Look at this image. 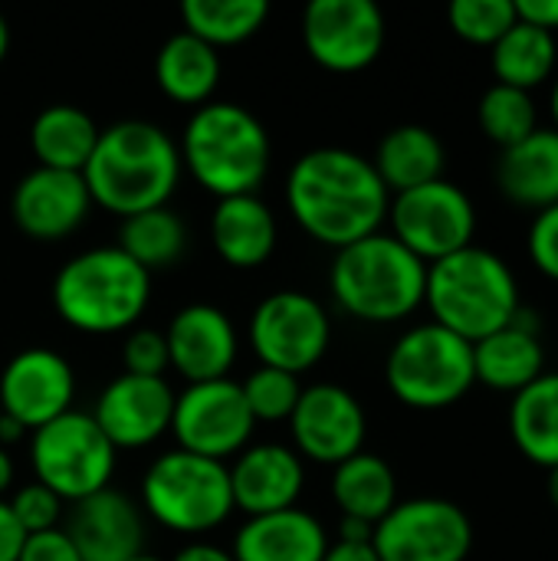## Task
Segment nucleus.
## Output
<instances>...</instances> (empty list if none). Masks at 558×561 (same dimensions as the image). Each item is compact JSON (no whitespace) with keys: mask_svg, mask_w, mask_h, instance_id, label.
<instances>
[{"mask_svg":"<svg viewBox=\"0 0 558 561\" xmlns=\"http://www.w3.org/2000/svg\"><path fill=\"white\" fill-rule=\"evenodd\" d=\"M286 204L312 240L342 250L378 233L391 194L358 151L312 148L286 178Z\"/></svg>","mask_w":558,"mask_h":561,"instance_id":"obj_1","label":"nucleus"},{"mask_svg":"<svg viewBox=\"0 0 558 561\" xmlns=\"http://www.w3.org/2000/svg\"><path fill=\"white\" fill-rule=\"evenodd\" d=\"M181 178V151L164 128L125 118L99 131L92 158L82 168L92 204L125 217L168 207Z\"/></svg>","mask_w":558,"mask_h":561,"instance_id":"obj_2","label":"nucleus"},{"mask_svg":"<svg viewBox=\"0 0 558 561\" xmlns=\"http://www.w3.org/2000/svg\"><path fill=\"white\" fill-rule=\"evenodd\" d=\"M178 151L191 178L217 194V201L257 194L270 171V131L237 102L197 105L184 125Z\"/></svg>","mask_w":558,"mask_h":561,"instance_id":"obj_3","label":"nucleus"},{"mask_svg":"<svg viewBox=\"0 0 558 561\" xmlns=\"http://www.w3.org/2000/svg\"><path fill=\"white\" fill-rule=\"evenodd\" d=\"M151 296V273L118 247H92L66 260L53 279L56 316L89 335L128 332Z\"/></svg>","mask_w":558,"mask_h":561,"instance_id":"obj_4","label":"nucleus"},{"mask_svg":"<svg viewBox=\"0 0 558 561\" xmlns=\"http://www.w3.org/2000/svg\"><path fill=\"white\" fill-rule=\"evenodd\" d=\"M424 302L437 325L470 345L510 325L523 309L513 270L483 247H467L431 263Z\"/></svg>","mask_w":558,"mask_h":561,"instance_id":"obj_5","label":"nucleus"},{"mask_svg":"<svg viewBox=\"0 0 558 561\" xmlns=\"http://www.w3.org/2000/svg\"><path fill=\"white\" fill-rule=\"evenodd\" d=\"M329 286L335 302L358 322H401L424 302L428 263L391 233H372L335 250Z\"/></svg>","mask_w":558,"mask_h":561,"instance_id":"obj_6","label":"nucleus"},{"mask_svg":"<svg viewBox=\"0 0 558 561\" xmlns=\"http://www.w3.org/2000/svg\"><path fill=\"white\" fill-rule=\"evenodd\" d=\"M141 503L164 529L178 536H204L234 513L230 473L220 460L168 450L145 470Z\"/></svg>","mask_w":558,"mask_h":561,"instance_id":"obj_7","label":"nucleus"},{"mask_svg":"<svg viewBox=\"0 0 558 561\" xmlns=\"http://www.w3.org/2000/svg\"><path fill=\"white\" fill-rule=\"evenodd\" d=\"M391 394L418 411H441L457 404L477 385L474 345L437 322L405 332L385 362Z\"/></svg>","mask_w":558,"mask_h":561,"instance_id":"obj_8","label":"nucleus"},{"mask_svg":"<svg viewBox=\"0 0 558 561\" xmlns=\"http://www.w3.org/2000/svg\"><path fill=\"white\" fill-rule=\"evenodd\" d=\"M115 447L99 431L92 414L66 411L56 421L33 431L30 463L36 483L53 490L59 500H86L109 486L115 473Z\"/></svg>","mask_w":558,"mask_h":561,"instance_id":"obj_9","label":"nucleus"},{"mask_svg":"<svg viewBox=\"0 0 558 561\" xmlns=\"http://www.w3.org/2000/svg\"><path fill=\"white\" fill-rule=\"evenodd\" d=\"M388 217H391V237L405 243L428 266L474 247V233H477L474 201L444 178L395 194V201L388 204Z\"/></svg>","mask_w":558,"mask_h":561,"instance_id":"obj_10","label":"nucleus"},{"mask_svg":"<svg viewBox=\"0 0 558 561\" xmlns=\"http://www.w3.org/2000/svg\"><path fill=\"white\" fill-rule=\"evenodd\" d=\"M329 342V312L303 289H276L250 316V345L266 368L299 378L322 362Z\"/></svg>","mask_w":558,"mask_h":561,"instance_id":"obj_11","label":"nucleus"},{"mask_svg":"<svg viewBox=\"0 0 558 561\" xmlns=\"http://www.w3.org/2000/svg\"><path fill=\"white\" fill-rule=\"evenodd\" d=\"M372 549L378 561H467L474 526L457 503L418 496L395 503L375 526Z\"/></svg>","mask_w":558,"mask_h":561,"instance_id":"obj_12","label":"nucleus"},{"mask_svg":"<svg viewBox=\"0 0 558 561\" xmlns=\"http://www.w3.org/2000/svg\"><path fill=\"white\" fill-rule=\"evenodd\" d=\"M257 421L247 408L243 388L230 378L187 385V391L174 394L171 434L178 450L220 460L247 447Z\"/></svg>","mask_w":558,"mask_h":561,"instance_id":"obj_13","label":"nucleus"},{"mask_svg":"<svg viewBox=\"0 0 558 561\" xmlns=\"http://www.w3.org/2000/svg\"><path fill=\"white\" fill-rule=\"evenodd\" d=\"M306 53L332 72H358L382 56L385 13L375 0H312L303 10Z\"/></svg>","mask_w":558,"mask_h":561,"instance_id":"obj_14","label":"nucleus"},{"mask_svg":"<svg viewBox=\"0 0 558 561\" xmlns=\"http://www.w3.org/2000/svg\"><path fill=\"white\" fill-rule=\"evenodd\" d=\"M289 431L303 457L339 467L342 460L362 454L368 424H365V411L358 398L349 388L312 385V388H303L289 414Z\"/></svg>","mask_w":558,"mask_h":561,"instance_id":"obj_15","label":"nucleus"},{"mask_svg":"<svg viewBox=\"0 0 558 561\" xmlns=\"http://www.w3.org/2000/svg\"><path fill=\"white\" fill-rule=\"evenodd\" d=\"M76 375L69 362L53 348L16 352L0 375V414L26 431H36L59 414L72 411Z\"/></svg>","mask_w":558,"mask_h":561,"instance_id":"obj_16","label":"nucleus"},{"mask_svg":"<svg viewBox=\"0 0 558 561\" xmlns=\"http://www.w3.org/2000/svg\"><path fill=\"white\" fill-rule=\"evenodd\" d=\"M171 414L174 391L164 378H141L122 371L102 388L92 421L115 450H135L155 444L164 431H171Z\"/></svg>","mask_w":558,"mask_h":561,"instance_id":"obj_17","label":"nucleus"},{"mask_svg":"<svg viewBox=\"0 0 558 561\" xmlns=\"http://www.w3.org/2000/svg\"><path fill=\"white\" fill-rule=\"evenodd\" d=\"M92 197L76 171H56V168H33L20 178L13 187V224L39 243L66 240L82 227L89 217Z\"/></svg>","mask_w":558,"mask_h":561,"instance_id":"obj_18","label":"nucleus"},{"mask_svg":"<svg viewBox=\"0 0 558 561\" xmlns=\"http://www.w3.org/2000/svg\"><path fill=\"white\" fill-rule=\"evenodd\" d=\"M168 365L191 385L227 378L237 362V329L217 306L194 302L174 312L164 332Z\"/></svg>","mask_w":558,"mask_h":561,"instance_id":"obj_19","label":"nucleus"},{"mask_svg":"<svg viewBox=\"0 0 558 561\" xmlns=\"http://www.w3.org/2000/svg\"><path fill=\"white\" fill-rule=\"evenodd\" d=\"M79 561H132L145 546V519L122 490H99L72 503L62 526Z\"/></svg>","mask_w":558,"mask_h":561,"instance_id":"obj_20","label":"nucleus"},{"mask_svg":"<svg viewBox=\"0 0 558 561\" xmlns=\"http://www.w3.org/2000/svg\"><path fill=\"white\" fill-rule=\"evenodd\" d=\"M227 473H230L234 510H243L247 516L293 510L306 483L299 454L283 444L247 447Z\"/></svg>","mask_w":558,"mask_h":561,"instance_id":"obj_21","label":"nucleus"},{"mask_svg":"<svg viewBox=\"0 0 558 561\" xmlns=\"http://www.w3.org/2000/svg\"><path fill=\"white\" fill-rule=\"evenodd\" d=\"M526 316L529 312L520 309L510 325L474 342V371L480 385L520 394L546 375V348L539 342L536 322Z\"/></svg>","mask_w":558,"mask_h":561,"instance_id":"obj_22","label":"nucleus"},{"mask_svg":"<svg viewBox=\"0 0 558 561\" xmlns=\"http://www.w3.org/2000/svg\"><path fill=\"white\" fill-rule=\"evenodd\" d=\"M329 549V536L319 519L299 506L250 516L237 539L234 561H322Z\"/></svg>","mask_w":558,"mask_h":561,"instance_id":"obj_23","label":"nucleus"},{"mask_svg":"<svg viewBox=\"0 0 558 561\" xmlns=\"http://www.w3.org/2000/svg\"><path fill=\"white\" fill-rule=\"evenodd\" d=\"M497 184L506 194V201L546 210L558 204V131L556 128H536L513 148L500 151L497 161Z\"/></svg>","mask_w":558,"mask_h":561,"instance_id":"obj_24","label":"nucleus"},{"mask_svg":"<svg viewBox=\"0 0 558 561\" xmlns=\"http://www.w3.org/2000/svg\"><path fill=\"white\" fill-rule=\"evenodd\" d=\"M210 240L234 270H257L276 250V217L257 194L224 197L210 217Z\"/></svg>","mask_w":558,"mask_h":561,"instance_id":"obj_25","label":"nucleus"},{"mask_svg":"<svg viewBox=\"0 0 558 561\" xmlns=\"http://www.w3.org/2000/svg\"><path fill=\"white\" fill-rule=\"evenodd\" d=\"M158 89L181 105H204L220 82V56L214 46L181 30L168 36L155 56Z\"/></svg>","mask_w":558,"mask_h":561,"instance_id":"obj_26","label":"nucleus"},{"mask_svg":"<svg viewBox=\"0 0 558 561\" xmlns=\"http://www.w3.org/2000/svg\"><path fill=\"white\" fill-rule=\"evenodd\" d=\"M375 171L388 194H405L421 184L441 181L444 174V145L424 125H398L391 128L375 151Z\"/></svg>","mask_w":558,"mask_h":561,"instance_id":"obj_27","label":"nucleus"},{"mask_svg":"<svg viewBox=\"0 0 558 561\" xmlns=\"http://www.w3.org/2000/svg\"><path fill=\"white\" fill-rule=\"evenodd\" d=\"M332 500L345 519L378 526L398 503V483L382 457L362 450L332 470Z\"/></svg>","mask_w":558,"mask_h":561,"instance_id":"obj_28","label":"nucleus"},{"mask_svg":"<svg viewBox=\"0 0 558 561\" xmlns=\"http://www.w3.org/2000/svg\"><path fill=\"white\" fill-rule=\"evenodd\" d=\"M95 141H99V128L92 115L76 105H46L30 125V145L39 168L82 174Z\"/></svg>","mask_w":558,"mask_h":561,"instance_id":"obj_29","label":"nucleus"},{"mask_svg":"<svg viewBox=\"0 0 558 561\" xmlns=\"http://www.w3.org/2000/svg\"><path fill=\"white\" fill-rule=\"evenodd\" d=\"M510 431L516 447L539 467H558V375H543L513 394Z\"/></svg>","mask_w":558,"mask_h":561,"instance_id":"obj_30","label":"nucleus"},{"mask_svg":"<svg viewBox=\"0 0 558 561\" xmlns=\"http://www.w3.org/2000/svg\"><path fill=\"white\" fill-rule=\"evenodd\" d=\"M490 49H493L490 59L500 85L533 92L556 69V36L533 23H523L520 16Z\"/></svg>","mask_w":558,"mask_h":561,"instance_id":"obj_31","label":"nucleus"},{"mask_svg":"<svg viewBox=\"0 0 558 561\" xmlns=\"http://www.w3.org/2000/svg\"><path fill=\"white\" fill-rule=\"evenodd\" d=\"M270 16L266 0H184V30L207 46H234L250 39Z\"/></svg>","mask_w":558,"mask_h":561,"instance_id":"obj_32","label":"nucleus"},{"mask_svg":"<svg viewBox=\"0 0 558 561\" xmlns=\"http://www.w3.org/2000/svg\"><path fill=\"white\" fill-rule=\"evenodd\" d=\"M187 247V230L181 217L168 207H155L135 217L122 220V240L118 250L128 253L141 270H164L181 260Z\"/></svg>","mask_w":558,"mask_h":561,"instance_id":"obj_33","label":"nucleus"},{"mask_svg":"<svg viewBox=\"0 0 558 561\" xmlns=\"http://www.w3.org/2000/svg\"><path fill=\"white\" fill-rule=\"evenodd\" d=\"M477 118H480L483 135L497 141L500 148H513L516 141H523L526 135L539 128L533 95L513 85H500V82L483 92L477 105Z\"/></svg>","mask_w":558,"mask_h":561,"instance_id":"obj_34","label":"nucleus"},{"mask_svg":"<svg viewBox=\"0 0 558 561\" xmlns=\"http://www.w3.org/2000/svg\"><path fill=\"white\" fill-rule=\"evenodd\" d=\"M447 20L460 39L474 46H493L516 23V3L513 0H454L447 10Z\"/></svg>","mask_w":558,"mask_h":561,"instance_id":"obj_35","label":"nucleus"},{"mask_svg":"<svg viewBox=\"0 0 558 561\" xmlns=\"http://www.w3.org/2000/svg\"><path fill=\"white\" fill-rule=\"evenodd\" d=\"M240 388H243V398H247L253 421H289V414L303 394L296 375L280 371V368H266V365H260Z\"/></svg>","mask_w":558,"mask_h":561,"instance_id":"obj_36","label":"nucleus"},{"mask_svg":"<svg viewBox=\"0 0 558 561\" xmlns=\"http://www.w3.org/2000/svg\"><path fill=\"white\" fill-rule=\"evenodd\" d=\"M7 506H10L16 526L23 529V536L49 533V529H56V523L62 516V500L53 490H46L43 483L20 486Z\"/></svg>","mask_w":558,"mask_h":561,"instance_id":"obj_37","label":"nucleus"},{"mask_svg":"<svg viewBox=\"0 0 558 561\" xmlns=\"http://www.w3.org/2000/svg\"><path fill=\"white\" fill-rule=\"evenodd\" d=\"M122 365L125 375H141V378H161L168 365V342L164 332L155 329H128L122 342Z\"/></svg>","mask_w":558,"mask_h":561,"instance_id":"obj_38","label":"nucleus"},{"mask_svg":"<svg viewBox=\"0 0 558 561\" xmlns=\"http://www.w3.org/2000/svg\"><path fill=\"white\" fill-rule=\"evenodd\" d=\"M529 256L536 270H543L549 279L558 283V204L536 214L529 227Z\"/></svg>","mask_w":558,"mask_h":561,"instance_id":"obj_39","label":"nucleus"},{"mask_svg":"<svg viewBox=\"0 0 558 561\" xmlns=\"http://www.w3.org/2000/svg\"><path fill=\"white\" fill-rule=\"evenodd\" d=\"M16 561H79V552L72 549L69 536L56 526L49 533L26 536Z\"/></svg>","mask_w":558,"mask_h":561,"instance_id":"obj_40","label":"nucleus"},{"mask_svg":"<svg viewBox=\"0 0 558 561\" xmlns=\"http://www.w3.org/2000/svg\"><path fill=\"white\" fill-rule=\"evenodd\" d=\"M513 3L523 23H533L546 33L558 30V0H513Z\"/></svg>","mask_w":558,"mask_h":561,"instance_id":"obj_41","label":"nucleus"},{"mask_svg":"<svg viewBox=\"0 0 558 561\" xmlns=\"http://www.w3.org/2000/svg\"><path fill=\"white\" fill-rule=\"evenodd\" d=\"M23 529L16 526L7 500H0V561H16L20 556V546H23Z\"/></svg>","mask_w":558,"mask_h":561,"instance_id":"obj_42","label":"nucleus"},{"mask_svg":"<svg viewBox=\"0 0 558 561\" xmlns=\"http://www.w3.org/2000/svg\"><path fill=\"white\" fill-rule=\"evenodd\" d=\"M322 561H378V556H375L372 542H365V546H355V542H335V546H329V549H326Z\"/></svg>","mask_w":558,"mask_h":561,"instance_id":"obj_43","label":"nucleus"},{"mask_svg":"<svg viewBox=\"0 0 558 561\" xmlns=\"http://www.w3.org/2000/svg\"><path fill=\"white\" fill-rule=\"evenodd\" d=\"M174 561H234V556L220 546H210V542H191L174 556Z\"/></svg>","mask_w":558,"mask_h":561,"instance_id":"obj_44","label":"nucleus"},{"mask_svg":"<svg viewBox=\"0 0 558 561\" xmlns=\"http://www.w3.org/2000/svg\"><path fill=\"white\" fill-rule=\"evenodd\" d=\"M372 536H375V526L358 523V519H345V516H342V523H339V542L365 546V542H372Z\"/></svg>","mask_w":558,"mask_h":561,"instance_id":"obj_45","label":"nucleus"},{"mask_svg":"<svg viewBox=\"0 0 558 561\" xmlns=\"http://www.w3.org/2000/svg\"><path fill=\"white\" fill-rule=\"evenodd\" d=\"M10 483H13V460H10V454L0 447V496L10 490Z\"/></svg>","mask_w":558,"mask_h":561,"instance_id":"obj_46","label":"nucleus"},{"mask_svg":"<svg viewBox=\"0 0 558 561\" xmlns=\"http://www.w3.org/2000/svg\"><path fill=\"white\" fill-rule=\"evenodd\" d=\"M7 49H10V26H7V16L0 13V62H3Z\"/></svg>","mask_w":558,"mask_h":561,"instance_id":"obj_47","label":"nucleus"},{"mask_svg":"<svg viewBox=\"0 0 558 561\" xmlns=\"http://www.w3.org/2000/svg\"><path fill=\"white\" fill-rule=\"evenodd\" d=\"M546 486H549V500H553V506L558 510V467L549 470V483H546Z\"/></svg>","mask_w":558,"mask_h":561,"instance_id":"obj_48","label":"nucleus"},{"mask_svg":"<svg viewBox=\"0 0 558 561\" xmlns=\"http://www.w3.org/2000/svg\"><path fill=\"white\" fill-rule=\"evenodd\" d=\"M553 118H556V131H558V79H556V85H553Z\"/></svg>","mask_w":558,"mask_h":561,"instance_id":"obj_49","label":"nucleus"},{"mask_svg":"<svg viewBox=\"0 0 558 561\" xmlns=\"http://www.w3.org/2000/svg\"><path fill=\"white\" fill-rule=\"evenodd\" d=\"M132 561H161V559H155V556H148V552H141V556H135Z\"/></svg>","mask_w":558,"mask_h":561,"instance_id":"obj_50","label":"nucleus"}]
</instances>
